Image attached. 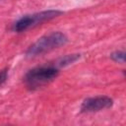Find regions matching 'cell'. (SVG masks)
Returning <instances> with one entry per match:
<instances>
[{
	"mask_svg": "<svg viewBox=\"0 0 126 126\" xmlns=\"http://www.w3.org/2000/svg\"><path fill=\"white\" fill-rule=\"evenodd\" d=\"M68 37L65 33L61 32H52L39 37L35 42H33L26 51L27 57H35L43 53L49 52L59 46L66 44Z\"/></svg>",
	"mask_w": 126,
	"mask_h": 126,
	"instance_id": "6da1fadb",
	"label": "cell"
},
{
	"mask_svg": "<svg viewBox=\"0 0 126 126\" xmlns=\"http://www.w3.org/2000/svg\"><path fill=\"white\" fill-rule=\"evenodd\" d=\"M58 74V68L54 66H40L31 69L25 75L24 80L29 89L35 90L53 81Z\"/></svg>",
	"mask_w": 126,
	"mask_h": 126,
	"instance_id": "7a4b0ae2",
	"label": "cell"
},
{
	"mask_svg": "<svg viewBox=\"0 0 126 126\" xmlns=\"http://www.w3.org/2000/svg\"><path fill=\"white\" fill-rule=\"evenodd\" d=\"M62 13L63 12L59 10H47V11H41V12L30 14V15H25L13 25V31L17 32H25L46 21L52 20L58 17L59 15H61Z\"/></svg>",
	"mask_w": 126,
	"mask_h": 126,
	"instance_id": "3957f363",
	"label": "cell"
},
{
	"mask_svg": "<svg viewBox=\"0 0 126 126\" xmlns=\"http://www.w3.org/2000/svg\"><path fill=\"white\" fill-rule=\"evenodd\" d=\"M112 104H113V99L105 95L88 97L83 101L81 105V111L82 112H95V111L109 108L112 106Z\"/></svg>",
	"mask_w": 126,
	"mask_h": 126,
	"instance_id": "277c9868",
	"label": "cell"
},
{
	"mask_svg": "<svg viewBox=\"0 0 126 126\" xmlns=\"http://www.w3.org/2000/svg\"><path fill=\"white\" fill-rule=\"evenodd\" d=\"M80 57H81L80 54H68V55L62 56V57H60L59 59H57L55 61L54 67H56V68L66 67V66H68V65L73 64L74 62H76Z\"/></svg>",
	"mask_w": 126,
	"mask_h": 126,
	"instance_id": "5b68a950",
	"label": "cell"
},
{
	"mask_svg": "<svg viewBox=\"0 0 126 126\" xmlns=\"http://www.w3.org/2000/svg\"><path fill=\"white\" fill-rule=\"evenodd\" d=\"M110 58L115 61V62H118V63H124L125 61V52L123 50H117V51H114L110 54Z\"/></svg>",
	"mask_w": 126,
	"mask_h": 126,
	"instance_id": "8992f818",
	"label": "cell"
},
{
	"mask_svg": "<svg viewBox=\"0 0 126 126\" xmlns=\"http://www.w3.org/2000/svg\"><path fill=\"white\" fill-rule=\"evenodd\" d=\"M7 78H8V69L5 68L0 70V87L6 82Z\"/></svg>",
	"mask_w": 126,
	"mask_h": 126,
	"instance_id": "52a82bcc",
	"label": "cell"
}]
</instances>
